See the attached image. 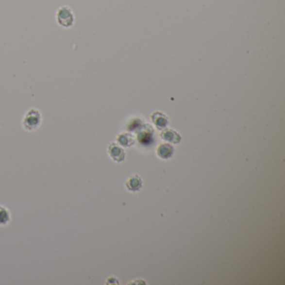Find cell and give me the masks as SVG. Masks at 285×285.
I'll list each match as a JSON object with an SVG mask.
<instances>
[{"label":"cell","instance_id":"277c9868","mask_svg":"<svg viewBox=\"0 0 285 285\" xmlns=\"http://www.w3.org/2000/svg\"><path fill=\"white\" fill-rule=\"evenodd\" d=\"M142 185V181L138 175H133L130 177L128 180L126 181V186L127 189L132 192H137L141 189Z\"/></svg>","mask_w":285,"mask_h":285},{"label":"cell","instance_id":"5b68a950","mask_svg":"<svg viewBox=\"0 0 285 285\" xmlns=\"http://www.w3.org/2000/svg\"><path fill=\"white\" fill-rule=\"evenodd\" d=\"M173 154V148L171 145L162 144L160 145L157 148V155L162 159H168Z\"/></svg>","mask_w":285,"mask_h":285},{"label":"cell","instance_id":"52a82bcc","mask_svg":"<svg viewBox=\"0 0 285 285\" xmlns=\"http://www.w3.org/2000/svg\"><path fill=\"white\" fill-rule=\"evenodd\" d=\"M162 139H164L166 141H170L172 143H178L180 141V135L177 134V132L171 130H165L162 132L161 134Z\"/></svg>","mask_w":285,"mask_h":285},{"label":"cell","instance_id":"7a4b0ae2","mask_svg":"<svg viewBox=\"0 0 285 285\" xmlns=\"http://www.w3.org/2000/svg\"><path fill=\"white\" fill-rule=\"evenodd\" d=\"M55 19L60 27L69 29L73 27L75 23V16L72 9L67 5L61 6L57 9L55 14Z\"/></svg>","mask_w":285,"mask_h":285},{"label":"cell","instance_id":"9c48e42d","mask_svg":"<svg viewBox=\"0 0 285 285\" xmlns=\"http://www.w3.org/2000/svg\"><path fill=\"white\" fill-rule=\"evenodd\" d=\"M117 141L120 144L125 146V147H129V146L134 143V140L128 134H121V135H119L117 137Z\"/></svg>","mask_w":285,"mask_h":285},{"label":"cell","instance_id":"8992f818","mask_svg":"<svg viewBox=\"0 0 285 285\" xmlns=\"http://www.w3.org/2000/svg\"><path fill=\"white\" fill-rule=\"evenodd\" d=\"M11 222V213L3 205H0V227H5Z\"/></svg>","mask_w":285,"mask_h":285},{"label":"cell","instance_id":"ba28073f","mask_svg":"<svg viewBox=\"0 0 285 285\" xmlns=\"http://www.w3.org/2000/svg\"><path fill=\"white\" fill-rule=\"evenodd\" d=\"M152 120H153L154 123L156 124V126L160 129L164 128L168 123V119L166 118L164 115L161 114V113H154L152 116Z\"/></svg>","mask_w":285,"mask_h":285},{"label":"cell","instance_id":"30bf717a","mask_svg":"<svg viewBox=\"0 0 285 285\" xmlns=\"http://www.w3.org/2000/svg\"><path fill=\"white\" fill-rule=\"evenodd\" d=\"M106 285H118L119 282H118V279H116L115 277H110L107 279L106 280V282H105Z\"/></svg>","mask_w":285,"mask_h":285},{"label":"cell","instance_id":"3957f363","mask_svg":"<svg viewBox=\"0 0 285 285\" xmlns=\"http://www.w3.org/2000/svg\"><path fill=\"white\" fill-rule=\"evenodd\" d=\"M108 153L115 162H122L125 159V151L121 147L116 143H111L109 145Z\"/></svg>","mask_w":285,"mask_h":285},{"label":"cell","instance_id":"6da1fadb","mask_svg":"<svg viewBox=\"0 0 285 285\" xmlns=\"http://www.w3.org/2000/svg\"><path fill=\"white\" fill-rule=\"evenodd\" d=\"M42 123V114L36 108H30L22 119V126L27 132H34Z\"/></svg>","mask_w":285,"mask_h":285}]
</instances>
